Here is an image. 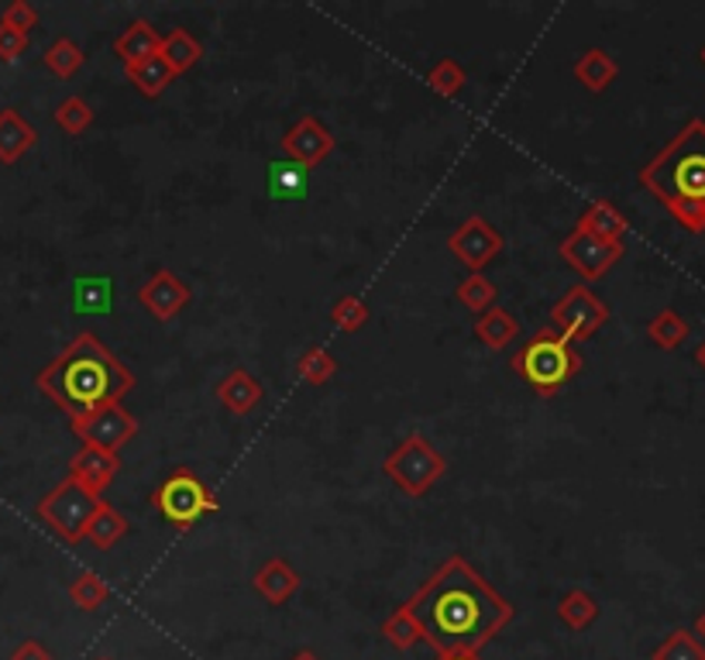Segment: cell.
I'll list each match as a JSON object with an SVG mask.
<instances>
[{
    "label": "cell",
    "mask_w": 705,
    "mask_h": 660,
    "mask_svg": "<svg viewBox=\"0 0 705 660\" xmlns=\"http://www.w3.org/2000/svg\"><path fill=\"white\" fill-rule=\"evenodd\" d=\"M437 657L444 653H479L496 640L516 616V609L492 588L462 554L451 558L423 581L403 602Z\"/></svg>",
    "instance_id": "obj_1"
},
{
    "label": "cell",
    "mask_w": 705,
    "mask_h": 660,
    "mask_svg": "<svg viewBox=\"0 0 705 660\" xmlns=\"http://www.w3.org/2000/svg\"><path fill=\"white\" fill-rule=\"evenodd\" d=\"M42 396L69 413V420L97 406L121 403L134 389V375L93 334H80L34 378Z\"/></svg>",
    "instance_id": "obj_2"
},
{
    "label": "cell",
    "mask_w": 705,
    "mask_h": 660,
    "mask_svg": "<svg viewBox=\"0 0 705 660\" xmlns=\"http://www.w3.org/2000/svg\"><path fill=\"white\" fill-rule=\"evenodd\" d=\"M641 186L654 193L685 231H705V121H688L675 142L641 169Z\"/></svg>",
    "instance_id": "obj_3"
},
{
    "label": "cell",
    "mask_w": 705,
    "mask_h": 660,
    "mask_svg": "<svg viewBox=\"0 0 705 660\" xmlns=\"http://www.w3.org/2000/svg\"><path fill=\"white\" fill-rule=\"evenodd\" d=\"M513 372L537 396H557L582 372V355L575 352V344H568L557 331L547 327L520 347L513 358Z\"/></svg>",
    "instance_id": "obj_4"
},
{
    "label": "cell",
    "mask_w": 705,
    "mask_h": 660,
    "mask_svg": "<svg viewBox=\"0 0 705 660\" xmlns=\"http://www.w3.org/2000/svg\"><path fill=\"white\" fill-rule=\"evenodd\" d=\"M382 471L400 493H406L410 499H420L447 475V461H444L441 450L431 447L427 437L413 430L390 450V455H385Z\"/></svg>",
    "instance_id": "obj_5"
},
{
    "label": "cell",
    "mask_w": 705,
    "mask_h": 660,
    "mask_svg": "<svg viewBox=\"0 0 705 660\" xmlns=\"http://www.w3.org/2000/svg\"><path fill=\"white\" fill-rule=\"evenodd\" d=\"M152 506L175 530H193L207 512H218L214 493L190 468H172L152 493Z\"/></svg>",
    "instance_id": "obj_6"
},
{
    "label": "cell",
    "mask_w": 705,
    "mask_h": 660,
    "mask_svg": "<svg viewBox=\"0 0 705 660\" xmlns=\"http://www.w3.org/2000/svg\"><path fill=\"white\" fill-rule=\"evenodd\" d=\"M100 502L103 499L93 496L90 489H83L77 478H62L49 496L39 499L34 516H39L42 524L66 544H80V540H87V527H90L93 512L100 509Z\"/></svg>",
    "instance_id": "obj_7"
},
{
    "label": "cell",
    "mask_w": 705,
    "mask_h": 660,
    "mask_svg": "<svg viewBox=\"0 0 705 660\" xmlns=\"http://www.w3.org/2000/svg\"><path fill=\"white\" fill-rule=\"evenodd\" d=\"M606 321H610V306L588 286H572L551 306V331H557L568 344L588 341L598 327H606Z\"/></svg>",
    "instance_id": "obj_8"
},
{
    "label": "cell",
    "mask_w": 705,
    "mask_h": 660,
    "mask_svg": "<svg viewBox=\"0 0 705 660\" xmlns=\"http://www.w3.org/2000/svg\"><path fill=\"white\" fill-rule=\"evenodd\" d=\"M69 430L83 440V447H97V450H111V455H118L124 444H131L138 437V420L121 403H111V406H97L90 413L73 416V420H69Z\"/></svg>",
    "instance_id": "obj_9"
},
{
    "label": "cell",
    "mask_w": 705,
    "mask_h": 660,
    "mask_svg": "<svg viewBox=\"0 0 705 660\" xmlns=\"http://www.w3.org/2000/svg\"><path fill=\"white\" fill-rule=\"evenodd\" d=\"M447 248H451V255L462 262V265H469L472 272H482L489 262H496L503 255L506 237L496 227H492L485 217L472 214L462 227H457L447 237Z\"/></svg>",
    "instance_id": "obj_10"
},
{
    "label": "cell",
    "mask_w": 705,
    "mask_h": 660,
    "mask_svg": "<svg viewBox=\"0 0 705 660\" xmlns=\"http://www.w3.org/2000/svg\"><path fill=\"white\" fill-rule=\"evenodd\" d=\"M561 258L568 262L585 283H595V280H603V275L623 258V245H613V241H598L592 237L588 231L575 227L568 237L561 241Z\"/></svg>",
    "instance_id": "obj_11"
},
{
    "label": "cell",
    "mask_w": 705,
    "mask_h": 660,
    "mask_svg": "<svg viewBox=\"0 0 705 660\" xmlns=\"http://www.w3.org/2000/svg\"><path fill=\"white\" fill-rule=\"evenodd\" d=\"M279 149H282V155H286V162H296L303 169H316L338 149V138L313 114H303L286 134L279 138Z\"/></svg>",
    "instance_id": "obj_12"
},
{
    "label": "cell",
    "mask_w": 705,
    "mask_h": 660,
    "mask_svg": "<svg viewBox=\"0 0 705 660\" xmlns=\"http://www.w3.org/2000/svg\"><path fill=\"white\" fill-rule=\"evenodd\" d=\"M138 303L149 309V317H155L159 324L180 317L187 303H190V286L175 275L172 268H155L145 283L138 286Z\"/></svg>",
    "instance_id": "obj_13"
},
{
    "label": "cell",
    "mask_w": 705,
    "mask_h": 660,
    "mask_svg": "<svg viewBox=\"0 0 705 660\" xmlns=\"http://www.w3.org/2000/svg\"><path fill=\"white\" fill-rule=\"evenodd\" d=\"M118 471H121V458L111 455V450H97V447H80L73 461H69V478H77L83 489H90L100 499L114 485Z\"/></svg>",
    "instance_id": "obj_14"
},
{
    "label": "cell",
    "mask_w": 705,
    "mask_h": 660,
    "mask_svg": "<svg viewBox=\"0 0 705 660\" xmlns=\"http://www.w3.org/2000/svg\"><path fill=\"white\" fill-rule=\"evenodd\" d=\"M252 585H255V592H259L262 602H269V606H286V602L296 596L300 575L290 568L286 558H269V561L255 571Z\"/></svg>",
    "instance_id": "obj_15"
},
{
    "label": "cell",
    "mask_w": 705,
    "mask_h": 660,
    "mask_svg": "<svg viewBox=\"0 0 705 660\" xmlns=\"http://www.w3.org/2000/svg\"><path fill=\"white\" fill-rule=\"evenodd\" d=\"M34 145H39V131H34V124L21 111H14V108L0 111V162L14 165Z\"/></svg>",
    "instance_id": "obj_16"
},
{
    "label": "cell",
    "mask_w": 705,
    "mask_h": 660,
    "mask_svg": "<svg viewBox=\"0 0 705 660\" xmlns=\"http://www.w3.org/2000/svg\"><path fill=\"white\" fill-rule=\"evenodd\" d=\"M218 399L234 413V416H249L259 403H262V382L244 372V368H231L221 382H218Z\"/></svg>",
    "instance_id": "obj_17"
},
{
    "label": "cell",
    "mask_w": 705,
    "mask_h": 660,
    "mask_svg": "<svg viewBox=\"0 0 705 660\" xmlns=\"http://www.w3.org/2000/svg\"><path fill=\"white\" fill-rule=\"evenodd\" d=\"M159 45H162V34L145 21V18H134L118 39H114V52L124 65L131 62H141L149 55H159Z\"/></svg>",
    "instance_id": "obj_18"
},
{
    "label": "cell",
    "mask_w": 705,
    "mask_h": 660,
    "mask_svg": "<svg viewBox=\"0 0 705 660\" xmlns=\"http://www.w3.org/2000/svg\"><path fill=\"white\" fill-rule=\"evenodd\" d=\"M582 231H588L592 237L598 241H613V245H623V234H626V217L616 211V206L610 200H595L585 206V214L578 217Z\"/></svg>",
    "instance_id": "obj_19"
},
{
    "label": "cell",
    "mask_w": 705,
    "mask_h": 660,
    "mask_svg": "<svg viewBox=\"0 0 705 660\" xmlns=\"http://www.w3.org/2000/svg\"><path fill=\"white\" fill-rule=\"evenodd\" d=\"M620 77V65L606 49H588L575 59V80L588 90V93H603L610 90V83Z\"/></svg>",
    "instance_id": "obj_20"
},
{
    "label": "cell",
    "mask_w": 705,
    "mask_h": 660,
    "mask_svg": "<svg viewBox=\"0 0 705 660\" xmlns=\"http://www.w3.org/2000/svg\"><path fill=\"white\" fill-rule=\"evenodd\" d=\"M124 77L131 80V87L141 97H162L169 90V83L175 80V73L165 65L162 55H149V59H141V62L124 65Z\"/></svg>",
    "instance_id": "obj_21"
},
{
    "label": "cell",
    "mask_w": 705,
    "mask_h": 660,
    "mask_svg": "<svg viewBox=\"0 0 705 660\" xmlns=\"http://www.w3.org/2000/svg\"><path fill=\"white\" fill-rule=\"evenodd\" d=\"M159 55L165 59V65L172 69V73L180 77V73H187V69H193V65L200 62V55H203V45L193 39L190 31H183V28H172V31H165V34H162Z\"/></svg>",
    "instance_id": "obj_22"
},
{
    "label": "cell",
    "mask_w": 705,
    "mask_h": 660,
    "mask_svg": "<svg viewBox=\"0 0 705 660\" xmlns=\"http://www.w3.org/2000/svg\"><path fill=\"white\" fill-rule=\"evenodd\" d=\"M516 334H520L516 317L510 314V309H503L500 303L492 306V309H485V314L475 321V337H479L485 347H492V352H503L506 344H513Z\"/></svg>",
    "instance_id": "obj_23"
},
{
    "label": "cell",
    "mask_w": 705,
    "mask_h": 660,
    "mask_svg": "<svg viewBox=\"0 0 705 660\" xmlns=\"http://www.w3.org/2000/svg\"><path fill=\"white\" fill-rule=\"evenodd\" d=\"M124 534H128V519L103 499L100 502V509L93 512V519H90V527H87V540L97 547V550H111V547H118L121 540H124Z\"/></svg>",
    "instance_id": "obj_24"
},
{
    "label": "cell",
    "mask_w": 705,
    "mask_h": 660,
    "mask_svg": "<svg viewBox=\"0 0 705 660\" xmlns=\"http://www.w3.org/2000/svg\"><path fill=\"white\" fill-rule=\"evenodd\" d=\"M306 172L303 165L296 162H269V196L279 200V203H286V200H303L306 196Z\"/></svg>",
    "instance_id": "obj_25"
},
{
    "label": "cell",
    "mask_w": 705,
    "mask_h": 660,
    "mask_svg": "<svg viewBox=\"0 0 705 660\" xmlns=\"http://www.w3.org/2000/svg\"><path fill=\"white\" fill-rule=\"evenodd\" d=\"M595 616H598V602H595V596L585 592V588H572V592H564V596L557 599V619H561L572 633L588 630L592 622H595Z\"/></svg>",
    "instance_id": "obj_26"
},
{
    "label": "cell",
    "mask_w": 705,
    "mask_h": 660,
    "mask_svg": "<svg viewBox=\"0 0 705 660\" xmlns=\"http://www.w3.org/2000/svg\"><path fill=\"white\" fill-rule=\"evenodd\" d=\"M42 62H46V69L52 77H59V80H69V77H77L80 69H83V62H87V52L73 42V39H56L49 49H46V55H42Z\"/></svg>",
    "instance_id": "obj_27"
},
{
    "label": "cell",
    "mask_w": 705,
    "mask_h": 660,
    "mask_svg": "<svg viewBox=\"0 0 705 660\" xmlns=\"http://www.w3.org/2000/svg\"><path fill=\"white\" fill-rule=\"evenodd\" d=\"M69 599H73V606L83 609V612H97L103 602L111 599V588L97 571H80L73 578V585H69Z\"/></svg>",
    "instance_id": "obj_28"
},
{
    "label": "cell",
    "mask_w": 705,
    "mask_h": 660,
    "mask_svg": "<svg viewBox=\"0 0 705 660\" xmlns=\"http://www.w3.org/2000/svg\"><path fill=\"white\" fill-rule=\"evenodd\" d=\"M647 337L657 347H664V352H675V347H682V341L688 337V324H685V317L678 314V309L667 306L647 324Z\"/></svg>",
    "instance_id": "obj_29"
},
{
    "label": "cell",
    "mask_w": 705,
    "mask_h": 660,
    "mask_svg": "<svg viewBox=\"0 0 705 660\" xmlns=\"http://www.w3.org/2000/svg\"><path fill=\"white\" fill-rule=\"evenodd\" d=\"M296 375L303 382H310V386H328V382L338 375V358L328 352V347H306V352L300 355L296 362Z\"/></svg>",
    "instance_id": "obj_30"
},
{
    "label": "cell",
    "mask_w": 705,
    "mask_h": 660,
    "mask_svg": "<svg viewBox=\"0 0 705 660\" xmlns=\"http://www.w3.org/2000/svg\"><path fill=\"white\" fill-rule=\"evenodd\" d=\"M52 118H56V124L66 134H73V138H80V134H87L93 128V108H90L83 97H66L59 108H56Z\"/></svg>",
    "instance_id": "obj_31"
},
{
    "label": "cell",
    "mask_w": 705,
    "mask_h": 660,
    "mask_svg": "<svg viewBox=\"0 0 705 660\" xmlns=\"http://www.w3.org/2000/svg\"><path fill=\"white\" fill-rule=\"evenodd\" d=\"M454 296H457V303L469 306L472 314H479V317L485 314V309L496 306V286H492L482 272H472L469 280H462V286H457Z\"/></svg>",
    "instance_id": "obj_32"
},
{
    "label": "cell",
    "mask_w": 705,
    "mask_h": 660,
    "mask_svg": "<svg viewBox=\"0 0 705 660\" xmlns=\"http://www.w3.org/2000/svg\"><path fill=\"white\" fill-rule=\"evenodd\" d=\"M651 660H705V643L692 630H675L651 653Z\"/></svg>",
    "instance_id": "obj_33"
},
{
    "label": "cell",
    "mask_w": 705,
    "mask_h": 660,
    "mask_svg": "<svg viewBox=\"0 0 705 660\" xmlns=\"http://www.w3.org/2000/svg\"><path fill=\"white\" fill-rule=\"evenodd\" d=\"M382 637L390 640L396 650H413L420 643V630H416V622H413V616H410L406 606H400V609H393L390 616H385Z\"/></svg>",
    "instance_id": "obj_34"
},
{
    "label": "cell",
    "mask_w": 705,
    "mask_h": 660,
    "mask_svg": "<svg viewBox=\"0 0 705 660\" xmlns=\"http://www.w3.org/2000/svg\"><path fill=\"white\" fill-rule=\"evenodd\" d=\"M427 83H431V90L434 93H441V97H457V93H462L465 90V83H469V73H465V69H462V62H457V59H441L434 69H431V73H427Z\"/></svg>",
    "instance_id": "obj_35"
},
{
    "label": "cell",
    "mask_w": 705,
    "mask_h": 660,
    "mask_svg": "<svg viewBox=\"0 0 705 660\" xmlns=\"http://www.w3.org/2000/svg\"><path fill=\"white\" fill-rule=\"evenodd\" d=\"M331 324L344 334H355L369 324V306L359 299V296H341L334 306H331Z\"/></svg>",
    "instance_id": "obj_36"
},
{
    "label": "cell",
    "mask_w": 705,
    "mask_h": 660,
    "mask_svg": "<svg viewBox=\"0 0 705 660\" xmlns=\"http://www.w3.org/2000/svg\"><path fill=\"white\" fill-rule=\"evenodd\" d=\"M0 24H8V28L28 34L34 24H39V11H34L28 0H11V4L4 8V14H0Z\"/></svg>",
    "instance_id": "obj_37"
},
{
    "label": "cell",
    "mask_w": 705,
    "mask_h": 660,
    "mask_svg": "<svg viewBox=\"0 0 705 660\" xmlns=\"http://www.w3.org/2000/svg\"><path fill=\"white\" fill-rule=\"evenodd\" d=\"M28 52V34L0 24V62H14Z\"/></svg>",
    "instance_id": "obj_38"
},
{
    "label": "cell",
    "mask_w": 705,
    "mask_h": 660,
    "mask_svg": "<svg viewBox=\"0 0 705 660\" xmlns=\"http://www.w3.org/2000/svg\"><path fill=\"white\" fill-rule=\"evenodd\" d=\"M11 660H56V657H52V650H46L39 640H24V643L14 647Z\"/></svg>",
    "instance_id": "obj_39"
},
{
    "label": "cell",
    "mask_w": 705,
    "mask_h": 660,
    "mask_svg": "<svg viewBox=\"0 0 705 660\" xmlns=\"http://www.w3.org/2000/svg\"><path fill=\"white\" fill-rule=\"evenodd\" d=\"M437 660H482L479 653H444V657H437Z\"/></svg>",
    "instance_id": "obj_40"
},
{
    "label": "cell",
    "mask_w": 705,
    "mask_h": 660,
    "mask_svg": "<svg viewBox=\"0 0 705 660\" xmlns=\"http://www.w3.org/2000/svg\"><path fill=\"white\" fill-rule=\"evenodd\" d=\"M695 637H698V640L705 643V612H702V616L695 619Z\"/></svg>",
    "instance_id": "obj_41"
},
{
    "label": "cell",
    "mask_w": 705,
    "mask_h": 660,
    "mask_svg": "<svg viewBox=\"0 0 705 660\" xmlns=\"http://www.w3.org/2000/svg\"><path fill=\"white\" fill-rule=\"evenodd\" d=\"M290 660H321V657H316L313 650H296V653H293Z\"/></svg>",
    "instance_id": "obj_42"
},
{
    "label": "cell",
    "mask_w": 705,
    "mask_h": 660,
    "mask_svg": "<svg viewBox=\"0 0 705 660\" xmlns=\"http://www.w3.org/2000/svg\"><path fill=\"white\" fill-rule=\"evenodd\" d=\"M695 362H698V365L705 368V341L698 344V352H695Z\"/></svg>",
    "instance_id": "obj_43"
},
{
    "label": "cell",
    "mask_w": 705,
    "mask_h": 660,
    "mask_svg": "<svg viewBox=\"0 0 705 660\" xmlns=\"http://www.w3.org/2000/svg\"><path fill=\"white\" fill-rule=\"evenodd\" d=\"M702 62H705V45H702Z\"/></svg>",
    "instance_id": "obj_44"
},
{
    "label": "cell",
    "mask_w": 705,
    "mask_h": 660,
    "mask_svg": "<svg viewBox=\"0 0 705 660\" xmlns=\"http://www.w3.org/2000/svg\"><path fill=\"white\" fill-rule=\"evenodd\" d=\"M97 660H111V657H97Z\"/></svg>",
    "instance_id": "obj_45"
}]
</instances>
